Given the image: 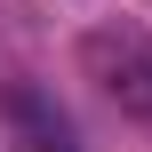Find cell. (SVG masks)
Wrapping results in <instances>:
<instances>
[{"instance_id": "1", "label": "cell", "mask_w": 152, "mask_h": 152, "mask_svg": "<svg viewBox=\"0 0 152 152\" xmlns=\"http://www.w3.org/2000/svg\"><path fill=\"white\" fill-rule=\"evenodd\" d=\"M80 64H88V80H96L128 120H152V40L136 24H96V32H80Z\"/></svg>"}, {"instance_id": "2", "label": "cell", "mask_w": 152, "mask_h": 152, "mask_svg": "<svg viewBox=\"0 0 152 152\" xmlns=\"http://www.w3.org/2000/svg\"><path fill=\"white\" fill-rule=\"evenodd\" d=\"M8 128H16V152H80L72 144V120L40 88H8Z\"/></svg>"}]
</instances>
